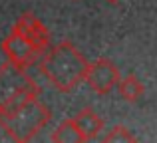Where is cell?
Wrapping results in <instances>:
<instances>
[{"label":"cell","mask_w":157,"mask_h":143,"mask_svg":"<svg viewBox=\"0 0 157 143\" xmlns=\"http://www.w3.org/2000/svg\"><path fill=\"white\" fill-rule=\"evenodd\" d=\"M50 139L54 143H76V141H84V135H82L76 119L72 117V119H66L58 125V129L50 135Z\"/></svg>","instance_id":"9"},{"label":"cell","mask_w":157,"mask_h":143,"mask_svg":"<svg viewBox=\"0 0 157 143\" xmlns=\"http://www.w3.org/2000/svg\"><path fill=\"white\" fill-rule=\"evenodd\" d=\"M52 119V109L30 92L22 97L0 105V127L12 141H32Z\"/></svg>","instance_id":"1"},{"label":"cell","mask_w":157,"mask_h":143,"mask_svg":"<svg viewBox=\"0 0 157 143\" xmlns=\"http://www.w3.org/2000/svg\"><path fill=\"white\" fill-rule=\"evenodd\" d=\"M30 92L40 93V88L28 76V70L12 62H6L0 66V105H6Z\"/></svg>","instance_id":"3"},{"label":"cell","mask_w":157,"mask_h":143,"mask_svg":"<svg viewBox=\"0 0 157 143\" xmlns=\"http://www.w3.org/2000/svg\"><path fill=\"white\" fill-rule=\"evenodd\" d=\"M88 66L90 62L84 58V54L68 40L52 46L38 64L40 73L58 92L64 93L72 92L80 81H84Z\"/></svg>","instance_id":"2"},{"label":"cell","mask_w":157,"mask_h":143,"mask_svg":"<svg viewBox=\"0 0 157 143\" xmlns=\"http://www.w3.org/2000/svg\"><path fill=\"white\" fill-rule=\"evenodd\" d=\"M104 143H123V141H135V135L125 127V125H115L101 137Z\"/></svg>","instance_id":"10"},{"label":"cell","mask_w":157,"mask_h":143,"mask_svg":"<svg viewBox=\"0 0 157 143\" xmlns=\"http://www.w3.org/2000/svg\"><path fill=\"white\" fill-rule=\"evenodd\" d=\"M14 30L20 32L40 54H44V50H48L50 46V34H48V28L36 18L32 12L22 14L14 24Z\"/></svg>","instance_id":"6"},{"label":"cell","mask_w":157,"mask_h":143,"mask_svg":"<svg viewBox=\"0 0 157 143\" xmlns=\"http://www.w3.org/2000/svg\"><path fill=\"white\" fill-rule=\"evenodd\" d=\"M76 123L80 127L82 135H84V141H92L100 135V131L104 129V119L94 111L92 107H84L82 111L76 113Z\"/></svg>","instance_id":"7"},{"label":"cell","mask_w":157,"mask_h":143,"mask_svg":"<svg viewBox=\"0 0 157 143\" xmlns=\"http://www.w3.org/2000/svg\"><path fill=\"white\" fill-rule=\"evenodd\" d=\"M0 48H2V52H4V56H6L8 62L24 68V70H28L30 66H34L36 60H38V56H40V52L36 50L20 32H16L14 28H12V32L2 40V46Z\"/></svg>","instance_id":"5"},{"label":"cell","mask_w":157,"mask_h":143,"mask_svg":"<svg viewBox=\"0 0 157 143\" xmlns=\"http://www.w3.org/2000/svg\"><path fill=\"white\" fill-rule=\"evenodd\" d=\"M107 2H109V4H117L119 0H107Z\"/></svg>","instance_id":"11"},{"label":"cell","mask_w":157,"mask_h":143,"mask_svg":"<svg viewBox=\"0 0 157 143\" xmlns=\"http://www.w3.org/2000/svg\"><path fill=\"white\" fill-rule=\"evenodd\" d=\"M119 77H121V73H119L117 66L107 58H100V60H96V62H92L88 66L84 81L88 84V88L92 89V92L98 93V96H107L109 92H113V88L117 85Z\"/></svg>","instance_id":"4"},{"label":"cell","mask_w":157,"mask_h":143,"mask_svg":"<svg viewBox=\"0 0 157 143\" xmlns=\"http://www.w3.org/2000/svg\"><path fill=\"white\" fill-rule=\"evenodd\" d=\"M117 89H119V96H121L125 101H129V103L139 101L143 97V93H145L143 84L139 81L137 76H133V73H129V76H125V77H119Z\"/></svg>","instance_id":"8"}]
</instances>
